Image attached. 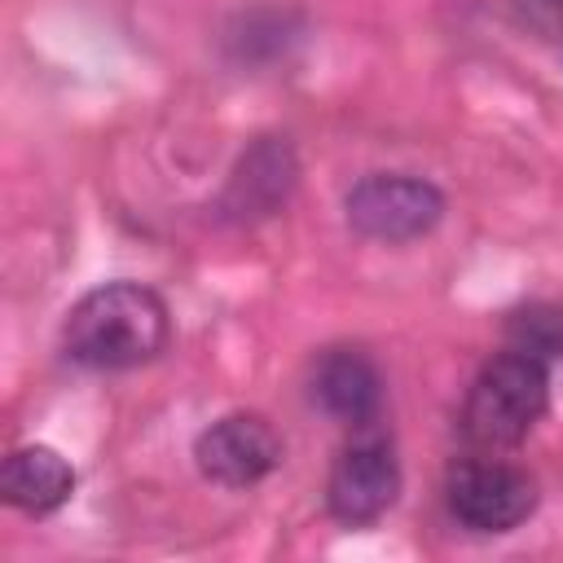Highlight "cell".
Returning <instances> with one entry per match:
<instances>
[{
    "mask_svg": "<svg viewBox=\"0 0 563 563\" xmlns=\"http://www.w3.org/2000/svg\"><path fill=\"white\" fill-rule=\"evenodd\" d=\"M506 330H510V347H519V352H532L541 361L563 356V312L550 308V303L519 308Z\"/></svg>",
    "mask_w": 563,
    "mask_h": 563,
    "instance_id": "cell-10",
    "label": "cell"
},
{
    "mask_svg": "<svg viewBox=\"0 0 563 563\" xmlns=\"http://www.w3.org/2000/svg\"><path fill=\"white\" fill-rule=\"evenodd\" d=\"M172 339L167 303L141 282H106L88 290L62 325V347L84 369L150 365Z\"/></svg>",
    "mask_w": 563,
    "mask_h": 563,
    "instance_id": "cell-1",
    "label": "cell"
},
{
    "mask_svg": "<svg viewBox=\"0 0 563 563\" xmlns=\"http://www.w3.org/2000/svg\"><path fill=\"white\" fill-rule=\"evenodd\" d=\"M444 501L471 532H510L537 510V484L528 471L497 457H466L444 479Z\"/></svg>",
    "mask_w": 563,
    "mask_h": 563,
    "instance_id": "cell-4",
    "label": "cell"
},
{
    "mask_svg": "<svg viewBox=\"0 0 563 563\" xmlns=\"http://www.w3.org/2000/svg\"><path fill=\"white\" fill-rule=\"evenodd\" d=\"M295 180H299V163H295L290 141L286 136H260L238 158V167L224 185L220 211H224V220H238V224L268 220L290 202Z\"/></svg>",
    "mask_w": 563,
    "mask_h": 563,
    "instance_id": "cell-7",
    "label": "cell"
},
{
    "mask_svg": "<svg viewBox=\"0 0 563 563\" xmlns=\"http://www.w3.org/2000/svg\"><path fill=\"white\" fill-rule=\"evenodd\" d=\"M194 462L220 488H251L282 462V440L260 413H224L194 440Z\"/></svg>",
    "mask_w": 563,
    "mask_h": 563,
    "instance_id": "cell-6",
    "label": "cell"
},
{
    "mask_svg": "<svg viewBox=\"0 0 563 563\" xmlns=\"http://www.w3.org/2000/svg\"><path fill=\"white\" fill-rule=\"evenodd\" d=\"M396 493H400V462H396L391 440L365 435L339 453L330 484H325V506L339 523L361 528V523H374L378 515H387Z\"/></svg>",
    "mask_w": 563,
    "mask_h": 563,
    "instance_id": "cell-5",
    "label": "cell"
},
{
    "mask_svg": "<svg viewBox=\"0 0 563 563\" xmlns=\"http://www.w3.org/2000/svg\"><path fill=\"white\" fill-rule=\"evenodd\" d=\"M550 405V369L541 356L506 347L484 361L462 405V435L475 449H515Z\"/></svg>",
    "mask_w": 563,
    "mask_h": 563,
    "instance_id": "cell-2",
    "label": "cell"
},
{
    "mask_svg": "<svg viewBox=\"0 0 563 563\" xmlns=\"http://www.w3.org/2000/svg\"><path fill=\"white\" fill-rule=\"evenodd\" d=\"M308 396L334 422L365 427L383 409V378H378V369H374V361L365 352H356V347H330L312 365Z\"/></svg>",
    "mask_w": 563,
    "mask_h": 563,
    "instance_id": "cell-8",
    "label": "cell"
},
{
    "mask_svg": "<svg viewBox=\"0 0 563 563\" xmlns=\"http://www.w3.org/2000/svg\"><path fill=\"white\" fill-rule=\"evenodd\" d=\"M343 211L361 238L400 246V242L427 238L444 220V194L422 176L369 172L347 189Z\"/></svg>",
    "mask_w": 563,
    "mask_h": 563,
    "instance_id": "cell-3",
    "label": "cell"
},
{
    "mask_svg": "<svg viewBox=\"0 0 563 563\" xmlns=\"http://www.w3.org/2000/svg\"><path fill=\"white\" fill-rule=\"evenodd\" d=\"M75 493L70 462L48 444H22L0 466V497L22 515H53Z\"/></svg>",
    "mask_w": 563,
    "mask_h": 563,
    "instance_id": "cell-9",
    "label": "cell"
}]
</instances>
